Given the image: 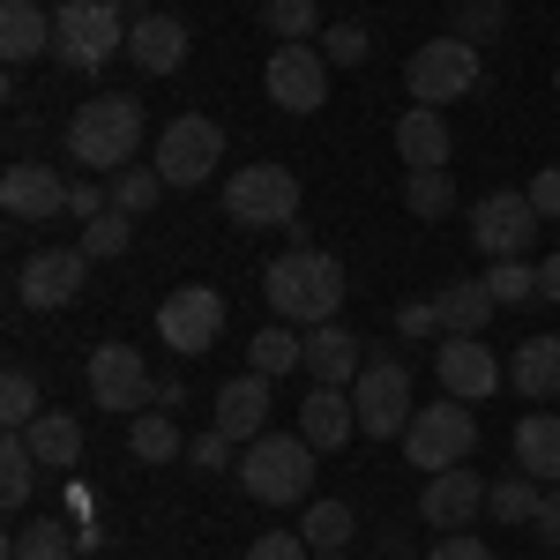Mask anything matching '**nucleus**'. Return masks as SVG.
Masks as SVG:
<instances>
[{
	"instance_id": "aec40b11",
	"label": "nucleus",
	"mask_w": 560,
	"mask_h": 560,
	"mask_svg": "<svg viewBox=\"0 0 560 560\" xmlns=\"http://www.w3.org/2000/svg\"><path fill=\"white\" fill-rule=\"evenodd\" d=\"M300 433L329 456V448H345L351 433H359V404H351V388H329V382H314L306 388V404H300Z\"/></svg>"
},
{
	"instance_id": "864d4df0",
	"label": "nucleus",
	"mask_w": 560,
	"mask_h": 560,
	"mask_svg": "<svg viewBox=\"0 0 560 560\" xmlns=\"http://www.w3.org/2000/svg\"><path fill=\"white\" fill-rule=\"evenodd\" d=\"M553 90H560V68H553Z\"/></svg>"
},
{
	"instance_id": "9d476101",
	"label": "nucleus",
	"mask_w": 560,
	"mask_h": 560,
	"mask_svg": "<svg viewBox=\"0 0 560 560\" xmlns=\"http://www.w3.org/2000/svg\"><path fill=\"white\" fill-rule=\"evenodd\" d=\"M217 165H224V128L217 120H202V113L165 120V135H158V173H165V187H202Z\"/></svg>"
},
{
	"instance_id": "37998d69",
	"label": "nucleus",
	"mask_w": 560,
	"mask_h": 560,
	"mask_svg": "<svg viewBox=\"0 0 560 560\" xmlns=\"http://www.w3.org/2000/svg\"><path fill=\"white\" fill-rule=\"evenodd\" d=\"M187 456H195V464H202V471H224V464H232V471H240V441H232V433H202V441H195V448H187Z\"/></svg>"
},
{
	"instance_id": "6e6552de",
	"label": "nucleus",
	"mask_w": 560,
	"mask_h": 560,
	"mask_svg": "<svg viewBox=\"0 0 560 560\" xmlns=\"http://www.w3.org/2000/svg\"><path fill=\"white\" fill-rule=\"evenodd\" d=\"M546 217L530 210V195L523 187H493V195H478L471 217H464V232H471V247L486 261H516L530 247V232H538Z\"/></svg>"
},
{
	"instance_id": "39448f33",
	"label": "nucleus",
	"mask_w": 560,
	"mask_h": 560,
	"mask_svg": "<svg viewBox=\"0 0 560 560\" xmlns=\"http://www.w3.org/2000/svg\"><path fill=\"white\" fill-rule=\"evenodd\" d=\"M404 456L419 464V471H456V464H471L478 456V419H471V404H419L411 411V427H404Z\"/></svg>"
},
{
	"instance_id": "4be33fe9",
	"label": "nucleus",
	"mask_w": 560,
	"mask_h": 560,
	"mask_svg": "<svg viewBox=\"0 0 560 560\" xmlns=\"http://www.w3.org/2000/svg\"><path fill=\"white\" fill-rule=\"evenodd\" d=\"M314 382H329V388H351L359 382V366H366V345L351 337V329H337V322H322L314 337H306V359H300Z\"/></svg>"
},
{
	"instance_id": "423d86ee",
	"label": "nucleus",
	"mask_w": 560,
	"mask_h": 560,
	"mask_svg": "<svg viewBox=\"0 0 560 560\" xmlns=\"http://www.w3.org/2000/svg\"><path fill=\"white\" fill-rule=\"evenodd\" d=\"M404 90H411V105H456V97H471L478 90V45L471 38H427L411 60H404Z\"/></svg>"
},
{
	"instance_id": "09e8293b",
	"label": "nucleus",
	"mask_w": 560,
	"mask_h": 560,
	"mask_svg": "<svg viewBox=\"0 0 560 560\" xmlns=\"http://www.w3.org/2000/svg\"><path fill=\"white\" fill-rule=\"evenodd\" d=\"M538 538L560 546V486H546V501H538Z\"/></svg>"
},
{
	"instance_id": "f704fd0d",
	"label": "nucleus",
	"mask_w": 560,
	"mask_h": 560,
	"mask_svg": "<svg viewBox=\"0 0 560 560\" xmlns=\"http://www.w3.org/2000/svg\"><path fill=\"white\" fill-rule=\"evenodd\" d=\"M128 240H135V217L128 210H105V217H90V224H83V255L90 261L128 255Z\"/></svg>"
},
{
	"instance_id": "f257e3e1",
	"label": "nucleus",
	"mask_w": 560,
	"mask_h": 560,
	"mask_svg": "<svg viewBox=\"0 0 560 560\" xmlns=\"http://www.w3.org/2000/svg\"><path fill=\"white\" fill-rule=\"evenodd\" d=\"M261 300L277 306V322L322 329V322H337V306H345V261L322 255V247H284V255L261 269Z\"/></svg>"
},
{
	"instance_id": "0eeeda50",
	"label": "nucleus",
	"mask_w": 560,
	"mask_h": 560,
	"mask_svg": "<svg viewBox=\"0 0 560 560\" xmlns=\"http://www.w3.org/2000/svg\"><path fill=\"white\" fill-rule=\"evenodd\" d=\"M224 217L247 224V232L292 224L300 217V179H292V165H240V173L224 179Z\"/></svg>"
},
{
	"instance_id": "1a4fd4ad",
	"label": "nucleus",
	"mask_w": 560,
	"mask_h": 560,
	"mask_svg": "<svg viewBox=\"0 0 560 560\" xmlns=\"http://www.w3.org/2000/svg\"><path fill=\"white\" fill-rule=\"evenodd\" d=\"M351 404H359V433L396 441V433L411 427V374H404V359L374 351V359L359 366V382H351Z\"/></svg>"
},
{
	"instance_id": "72a5a7b5",
	"label": "nucleus",
	"mask_w": 560,
	"mask_h": 560,
	"mask_svg": "<svg viewBox=\"0 0 560 560\" xmlns=\"http://www.w3.org/2000/svg\"><path fill=\"white\" fill-rule=\"evenodd\" d=\"M404 210L411 217H448L456 210V179L448 173H404Z\"/></svg>"
},
{
	"instance_id": "7ed1b4c3",
	"label": "nucleus",
	"mask_w": 560,
	"mask_h": 560,
	"mask_svg": "<svg viewBox=\"0 0 560 560\" xmlns=\"http://www.w3.org/2000/svg\"><path fill=\"white\" fill-rule=\"evenodd\" d=\"M314 456L322 448L306 433H261V441L240 448V486L255 501H269V509H300L306 493H314V471H322Z\"/></svg>"
},
{
	"instance_id": "49530a36",
	"label": "nucleus",
	"mask_w": 560,
	"mask_h": 560,
	"mask_svg": "<svg viewBox=\"0 0 560 560\" xmlns=\"http://www.w3.org/2000/svg\"><path fill=\"white\" fill-rule=\"evenodd\" d=\"M523 195H530V210H538V217H560V165H538Z\"/></svg>"
},
{
	"instance_id": "f3484780",
	"label": "nucleus",
	"mask_w": 560,
	"mask_h": 560,
	"mask_svg": "<svg viewBox=\"0 0 560 560\" xmlns=\"http://www.w3.org/2000/svg\"><path fill=\"white\" fill-rule=\"evenodd\" d=\"M0 210L15 217V224H45V217L68 210V179L52 173V165H8V179H0Z\"/></svg>"
},
{
	"instance_id": "2f4dec72",
	"label": "nucleus",
	"mask_w": 560,
	"mask_h": 560,
	"mask_svg": "<svg viewBox=\"0 0 560 560\" xmlns=\"http://www.w3.org/2000/svg\"><path fill=\"white\" fill-rule=\"evenodd\" d=\"M300 359H306V337H292V322H269L255 345H247V366L255 374H292Z\"/></svg>"
},
{
	"instance_id": "a878e982",
	"label": "nucleus",
	"mask_w": 560,
	"mask_h": 560,
	"mask_svg": "<svg viewBox=\"0 0 560 560\" xmlns=\"http://www.w3.org/2000/svg\"><path fill=\"white\" fill-rule=\"evenodd\" d=\"M23 441H31V456H38L45 471L83 464V419H68V411H38V419L23 427Z\"/></svg>"
},
{
	"instance_id": "c85d7f7f",
	"label": "nucleus",
	"mask_w": 560,
	"mask_h": 560,
	"mask_svg": "<svg viewBox=\"0 0 560 560\" xmlns=\"http://www.w3.org/2000/svg\"><path fill=\"white\" fill-rule=\"evenodd\" d=\"M31 486H38V456H31L23 433H8V441H0V501H8V516L31 509Z\"/></svg>"
},
{
	"instance_id": "b1692460",
	"label": "nucleus",
	"mask_w": 560,
	"mask_h": 560,
	"mask_svg": "<svg viewBox=\"0 0 560 560\" xmlns=\"http://www.w3.org/2000/svg\"><path fill=\"white\" fill-rule=\"evenodd\" d=\"M516 471H530L538 486H560V419L553 411L516 419Z\"/></svg>"
},
{
	"instance_id": "dca6fc26",
	"label": "nucleus",
	"mask_w": 560,
	"mask_h": 560,
	"mask_svg": "<svg viewBox=\"0 0 560 560\" xmlns=\"http://www.w3.org/2000/svg\"><path fill=\"white\" fill-rule=\"evenodd\" d=\"M486 493H493V486H486L471 464H456V471H433V478H427V493H419V516H427L433 530H464V523L486 509Z\"/></svg>"
},
{
	"instance_id": "f8f14e48",
	"label": "nucleus",
	"mask_w": 560,
	"mask_h": 560,
	"mask_svg": "<svg viewBox=\"0 0 560 560\" xmlns=\"http://www.w3.org/2000/svg\"><path fill=\"white\" fill-rule=\"evenodd\" d=\"M261 83H269V97L284 113H322L329 105V52L322 45H277Z\"/></svg>"
},
{
	"instance_id": "ddd939ff",
	"label": "nucleus",
	"mask_w": 560,
	"mask_h": 560,
	"mask_svg": "<svg viewBox=\"0 0 560 560\" xmlns=\"http://www.w3.org/2000/svg\"><path fill=\"white\" fill-rule=\"evenodd\" d=\"M90 404H105V411H142V404H158L142 351L135 345H97L90 351Z\"/></svg>"
},
{
	"instance_id": "de8ad7c7",
	"label": "nucleus",
	"mask_w": 560,
	"mask_h": 560,
	"mask_svg": "<svg viewBox=\"0 0 560 560\" xmlns=\"http://www.w3.org/2000/svg\"><path fill=\"white\" fill-rule=\"evenodd\" d=\"M68 217H105V187L97 179H75L68 187Z\"/></svg>"
},
{
	"instance_id": "c756f323",
	"label": "nucleus",
	"mask_w": 560,
	"mask_h": 560,
	"mask_svg": "<svg viewBox=\"0 0 560 560\" xmlns=\"http://www.w3.org/2000/svg\"><path fill=\"white\" fill-rule=\"evenodd\" d=\"M128 448H135V464H173V456H187L173 411H142V419L128 427Z\"/></svg>"
},
{
	"instance_id": "20e7f679",
	"label": "nucleus",
	"mask_w": 560,
	"mask_h": 560,
	"mask_svg": "<svg viewBox=\"0 0 560 560\" xmlns=\"http://www.w3.org/2000/svg\"><path fill=\"white\" fill-rule=\"evenodd\" d=\"M113 52H128V15L113 0H60L52 8V60L60 68L97 75Z\"/></svg>"
},
{
	"instance_id": "4468645a",
	"label": "nucleus",
	"mask_w": 560,
	"mask_h": 560,
	"mask_svg": "<svg viewBox=\"0 0 560 560\" xmlns=\"http://www.w3.org/2000/svg\"><path fill=\"white\" fill-rule=\"evenodd\" d=\"M83 277H90L83 247H45V255H31L23 269H15V300L52 314V306H68L75 292H83Z\"/></svg>"
},
{
	"instance_id": "79ce46f5",
	"label": "nucleus",
	"mask_w": 560,
	"mask_h": 560,
	"mask_svg": "<svg viewBox=\"0 0 560 560\" xmlns=\"http://www.w3.org/2000/svg\"><path fill=\"white\" fill-rule=\"evenodd\" d=\"M247 560H314V546H306V530H269L247 546Z\"/></svg>"
},
{
	"instance_id": "a19ab883",
	"label": "nucleus",
	"mask_w": 560,
	"mask_h": 560,
	"mask_svg": "<svg viewBox=\"0 0 560 560\" xmlns=\"http://www.w3.org/2000/svg\"><path fill=\"white\" fill-rule=\"evenodd\" d=\"M261 15H269V31H277V38H284V45L314 38V23H322V15H314V0H269Z\"/></svg>"
},
{
	"instance_id": "58836bf2",
	"label": "nucleus",
	"mask_w": 560,
	"mask_h": 560,
	"mask_svg": "<svg viewBox=\"0 0 560 560\" xmlns=\"http://www.w3.org/2000/svg\"><path fill=\"white\" fill-rule=\"evenodd\" d=\"M38 411H45V404H38V382H31V374L15 366V374L0 382V427H8V433H23L31 419H38Z\"/></svg>"
},
{
	"instance_id": "f03ea898",
	"label": "nucleus",
	"mask_w": 560,
	"mask_h": 560,
	"mask_svg": "<svg viewBox=\"0 0 560 560\" xmlns=\"http://www.w3.org/2000/svg\"><path fill=\"white\" fill-rule=\"evenodd\" d=\"M135 150H142V105H135L128 90H97V97H83L68 113V158L90 165L97 179L128 173Z\"/></svg>"
},
{
	"instance_id": "3c124183",
	"label": "nucleus",
	"mask_w": 560,
	"mask_h": 560,
	"mask_svg": "<svg viewBox=\"0 0 560 560\" xmlns=\"http://www.w3.org/2000/svg\"><path fill=\"white\" fill-rule=\"evenodd\" d=\"M113 8H120V15H128V23H142V15H158V8H150V0H113Z\"/></svg>"
},
{
	"instance_id": "7c9ffc66",
	"label": "nucleus",
	"mask_w": 560,
	"mask_h": 560,
	"mask_svg": "<svg viewBox=\"0 0 560 560\" xmlns=\"http://www.w3.org/2000/svg\"><path fill=\"white\" fill-rule=\"evenodd\" d=\"M538 501H546V486L530 471H509V478H493V493H486V509L501 523H538Z\"/></svg>"
},
{
	"instance_id": "9b49d317",
	"label": "nucleus",
	"mask_w": 560,
	"mask_h": 560,
	"mask_svg": "<svg viewBox=\"0 0 560 560\" xmlns=\"http://www.w3.org/2000/svg\"><path fill=\"white\" fill-rule=\"evenodd\" d=\"M158 337L179 351V359H195V351H210L224 337V292L217 284H179L158 300Z\"/></svg>"
},
{
	"instance_id": "a18cd8bd",
	"label": "nucleus",
	"mask_w": 560,
	"mask_h": 560,
	"mask_svg": "<svg viewBox=\"0 0 560 560\" xmlns=\"http://www.w3.org/2000/svg\"><path fill=\"white\" fill-rule=\"evenodd\" d=\"M427 560H493V546H486V538H471V530H441Z\"/></svg>"
},
{
	"instance_id": "bb28decb",
	"label": "nucleus",
	"mask_w": 560,
	"mask_h": 560,
	"mask_svg": "<svg viewBox=\"0 0 560 560\" xmlns=\"http://www.w3.org/2000/svg\"><path fill=\"white\" fill-rule=\"evenodd\" d=\"M509 382H516V396H530V404L560 396V337H530V345H516Z\"/></svg>"
},
{
	"instance_id": "cd10ccee",
	"label": "nucleus",
	"mask_w": 560,
	"mask_h": 560,
	"mask_svg": "<svg viewBox=\"0 0 560 560\" xmlns=\"http://www.w3.org/2000/svg\"><path fill=\"white\" fill-rule=\"evenodd\" d=\"M75 530L60 516H38V523H15V538H8V560H75Z\"/></svg>"
},
{
	"instance_id": "c03bdc74",
	"label": "nucleus",
	"mask_w": 560,
	"mask_h": 560,
	"mask_svg": "<svg viewBox=\"0 0 560 560\" xmlns=\"http://www.w3.org/2000/svg\"><path fill=\"white\" fill-rule=\"evenodd\" d=\"M396 329H404V337H448L433 300H404V306H396Z\"/></svg>"
},
{
	"instance_id": "393cba45",
	"label": "nucleus",
	"mask_w": 560,
	"mask_h": 560,
	"mask_svg": "<svg viewBox=\"0 0 560 560\" xmlns=\"http://www.w3.org/2000/svg\"><path fill=\"white\" fill-rule=\"evenodd\" d=\"M0 52L23 68V60H38V52H52V15H45L38 0H8L0 8Z\"/></svg>"
},
{
	"instance_id": "5701e85b",
	"label": "nucleus",
	"mask_w": 560,
	"mask_h": 560,
	"mask_svg": "<svg viewBox=\"0 0 560 560\" xmlns=\"http://www.w3.org/2000/svg\"><path fill=\"white\" fill-rule=\"evenodd\" d=\"M433 306H441V329H448V337H478V329L501 314L493 292H486V277H456V284H441Z\"/></svg>"
},
{
	"instance_id": "603ef678",
	"label": "nucleus",
	"mask_w": 560,
	"mask_h": 560,
	"mask_svg": "<svg viewBox=\"0 0 560 560\" xmlns=\"http://www.w3.org/2000/svg\"><path fill=\"white\" fill-rule=\"evenodd\" d=\"M314 560H345V553H314Z\"/></svg>"
},
{
	"instance_id": "e433bc0d",
	"label": "nucleus",
	"mask_w": 560,
	"mask_h": 560,
	"mask_svg": "<svg viewBox=\"0 0 560 560\" xmlns=\"http://www.w3.org/2000/svg\"><path fill=\"white\" fill-rule=\"evenodd\" d=\"M501 31H509V0H456V38L493 45Z\"/></svg>"
},
{
	"instance_id": "6ab92c4d",
	"label": "nucleus",
	"mask_w": 560,
	"mask_h": 560,
	"mask_svg": "<svg viewBox=\"0 0 560 560\" xmlns=\"http://www.w3.org/2000/svg\"><path fill=\"white\" fill-rule=\"evenodd\" d=\"M217 433H232L240 448L269 433V374H255V366H247L240 382L217 388Z\"/></svg>"
},
{
	"instance_id": "473e14b6",
	"label": "nucleus",
	"mask_w": 560,
	"mask_h": 560,
	"mask_svg": "<svg viewBox=\"0 0 560 560\" xmlns=\"http://www.w3.org/2000/svg\"><path fill=\"white\" fill-rule=\"evenodd\" d=\"M300 530H306V546H314V553H345V546H351V530H359V516H351L345 501H314Z\"/></svg>"
},
{
	"instance_id": "412c9836",
	"label": "nucleus",
	"mask_w": 560,
	"mask_h": 560,
	"mask_svg": "<svg viewBox=\"0 0 560 560\" xmlns=\"http://www.w3.org/2000/svg\"><path fill=\"white\" fill-rule=\"evenodd\" d=\"M128 60L142 68V75H173L179 60H187V23L179 15H142V23H128Z\"/></svg>"
},
{
	"instance_id": "ea45409f",
	"label": "nucleus",
	"mask_w": 560,
	"mask_h": 560,
	"mask_svg": "<svg viewBox=\"0 0 560 560\" xmlns=\"http://www.w3.org/2000/svg\"><path fill=\"white\" fill-rule=\"evenodd\" d=\"M322 52H329V68H359L374 52V38H366V23H329L322 31Z\"/></svg>"
},
{
	"instance_id": "4c0bfd02",
	"label": "nucleus",
	"mask_w": 560,
	"mask_h": 560,
	"mask_svg": "<svg viewBox=\"0 0 560 560\" xmlns=\"http://www.w3.org/2000/svg\"><path fill=\"white\" fill-rule=\"evenodd\" d=\"M486 292H493V306H523V300H538V269L530 261H493L486 269Z\"/></svg>"
},
{
	"instance_id": "8fccbe9b",
	"label": "nucleus",
	"mask_w": 560,
	"mask_h": 560,
	"mask_svg": "<svg viewBox=\"0 0 560 560\" xmlns=\"http://www.w3.org/2000/svg\"><path fill=\"white\" fill-rule=\"evenodd\" d=\"M538 300H560V255L538 261Z\"/></svg>"
},
{
	"instance_id": "a211bd4d",
	"label": "nucleus",
	"mask_w": 560,
	"mask_h": 560,
	"mask_svg": "<svg viewBox=\"0 0 560 560\" xmlns=\"http://www.w3.org/2000/svg\"><path fill=\"white\" fill-rule=\"evenodd\" d=\"M448 150H456V135H448V113H441V105H411V113L396 120V158H404V173H448Z\"/></svg>"
},
{
	"instance_id": "2eb2a0df",
	"label": "nucleus",
	"mask_w": 560,
	"mask_h": 560,
	"mask_svg": "<svg viewBox=\"0 0 560 560\" xmlns=\"http://www.w3.org/2000/svg\"><path fill=\"white\" fill-rule=\"evenodd\" d=\"M433 374H441V388H448L456 404H478V396H493V388L509 382L501 359L478 345V337H441V345H433Z\"/></svg>"
},
{
	"instance_id": "c9c22d12",
	"label": "nucleus",
	"mask_w": 560,
	"mask_h": 560,
	"mask_svg": "<svg viewBox=\"0 0 560 560\" xmlns=\"http://www.w3.org/2000/svg\"><path fill=\"white\" fill-rule=\"evenodd\" d=\"M158 195H165V173H158V165H128V173H113V210L142 217Z\"/></svg>"
}]
</instances>
